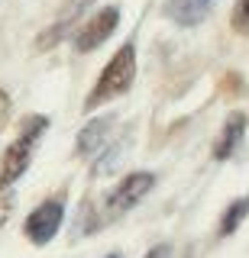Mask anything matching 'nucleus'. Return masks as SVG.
<instances>
[{
  "label": "nucleus",
  "instance_id": "f257e3e1",
  "mask_svg": "<svg viewBox=\"0 0 249 258\" xmlns=\"http://www.w3.org/2000/svg\"><path fill=\"white\" fill-rule=\"evenodd\" d=\"M133 78H136V48H133V42H126L114 58H110L107 68H104L97 87L91 91V97H87L84 107L94 110V107H101V103L114 100V97H120V94H126L130 84H133Z\"/></svg>",
  "mask_w": 249,
  "mask_h": 258
},
{
  "label": "nucleus",
  "instance_id": "f03ea898",
  "mask_svg": "<svg viewBox=\"0 0 249 258\" xmlns=\"http://www.w3.org/2000/svg\"><path fill=\"white\" fill-rule=\"evenodd\" d=\"M45 126H49V119H45V116L26 119L20 139L10 142V149H7V155H4V168H0V187H10V184L29 168V161H33V149H36V142H39V136H42Z\"/></svg>",
  "mask_w": 249,
  "mask_h": 258
},
{
  "label": "nucleus",
  "instance_id": "7ed1b4c3",
  "mask_svg": "<svg viewBox=\"0 0 249 258\" xmlns=\"http://www.w3.org/2000/svg\"><path fill=\"white\" fill-rule=\"evenodd\" d=\"M152 184H156V177H152L149 171H136L130 177H123V181L117 184V190L107 197V216L114 220V216L126 213L130 207H136L142 197L152 190Z\"/></svg>",
  "mask_w": 249,
  "mask_h": 258
},
{
  "label": "nucleus",
  "instance_id": "20e7f679",
  "mask_svg": "<svg viewBox=\"0 0 249 258\" xmlns=\"http://www.w3.org/2000/svg\"><path fill=\"white\" fill-rule=\"evenodd\" d=\"M117 23H120V10H117V7H104L101 13H94L91 20L78 29L75 48H78V52H94L97 45H104L110 36H114Z\"/></svg>",
  "mask_w": 249,
  "mask_h": 258
},
{
  "label": "nucleus",
  "instance_id": "39448f33",
  "mask_svg": "<svg viewBox=\"0 0 249 258\" xmlns=\"http://www.w3.org/2000/svg\"><path fill=\"white\" fill-rule=\"evenodd\" d=\"M62 216H65V207H62V200H45L42 207H36L33 213L26 216V236H29V242H36V245H45V242H49L55 232H59Z\"/></svg>",
  "mask_w": 249,
  "mask_h": 258
},
{
  "label": "nucleus",
  "instance_id": "423d86ee",
  "mask_svg": "<svg viewBox=\"0 0 249 258\" xmlns=\"http://www.w3.org/2000/svg\"><path fill=\"white\" fill-rule=\"evenodd\" d=\"M214 0H168L165 4V16L175 20L178 26H197L207 13H211Z\"/></svg>",
  "mask_w": 249,
  "mask_h": 258
},
{
  "label": "nucleus",
  "instance_id": "0eeeda50",
  "mask_svg": "<svg viewBox=\"0 0 249 258\" xmlns=\"http://www.w3.org/2000/svg\"><path fill=\"white\" fill-rule=\"evenodd\" d=\"M243 129H246V116L243 113H230L227 126H223L220 139H217V145H214V158H230L233 149H236L239 139H243Z\"/></svg>",
  "mask_w": 249,
  "mask_h": 258
},
{
  "label": "nucleus",
  "instance_id": "6e6552de",
  "mask_svg": "<svg viewBox=\"0 0 249 258\" xmlns=\"http://www.w3.org/2000/svg\"><path fill=\"white\" fill-rule=\"evenodd\" d=\"M107 126H110V116L94 119V123L81 133V139H78V152L84 155V152H94V149H97V142L104 139V129H107Z\"/></svg>",
  "mask_w": 249,
  "mask_h": 258
},
{
  "label": "nucleus",
  "instance_id": "1a4fd4ad",
  "mask_svg": "<svg viewBox=\"0 0 249 258\" xmlns=\"http://www.w3.org/2000/svg\"><path fill=\"white\" fill-rule=\"evenodd\" d=\"M246 213H249V197L236 200V204H230V210L223 213V220H220V236H230V232L246 220Z\"/></svg>",
  "mask_w": 249,
  "mask_h": 258
},
{
  "label": "nucleus",
  "instance_id": "9d476101",
  "mask_svg": "<svg viewBox=\"0 0 249 258\" xmlns=\"http://www.w3.org/2000/svg\"><path fill=\"white\" fill-rule=\"evenodd\" d=\"M233 29L236 32H249V0H239L233 10Z\"/></svg>",
  "mask_w": 249,
  "mask_h": 258
},
{
  "label": "nucleus",
  "instance_id": "9b49d317",
  "mask_svg": "<svg viewBox=\"0 0 249 258\" xmlns=\"http://www.w3.org/2000/svg\"><path fill=\"white\" fill-rule=\"evenodd\" d=\"M10 204H13L10 187H0V229L7 226V220H10Z\"/></svg>",
  "mask_w": 249,
  "mask_h": 258
},
{
  "label": "nucleus",
  "instance_id": "f8f14e48",
  "mask_svg": "<svg viewBox=\"0 0 249 258\" xmlns=\"http://www.w3.org/2000/svg\"><path fill=\"white\" fill-rule=\"evenodd\" d=\"M7 116H10V97L0 91V126L7 123Z\"/></svg>",
  "mask_w": 249,
  "mask_h": 258
},
{
  "label": "nucleus",
  "instance_id": "ddd939ff",
  "mask_svg": "<svg viewBox=\"0 0 249 258\" xmlns=\"http://www.w3.org/2000/svg\"><path fill=\"white\" fill-rule=\"evenodd\" d=\"M146 258H172V248H168V245H156Z\"/></svg>",
  "mask_w": 249,
  "mask_h": 258
},
{
  "label": "nucleus",
  "instance_id": "4468645a",
  "mask_svg": "<svg viewBox=\"0 0 249 258\" xmlns=\"http://www.w3.org/2000/svg\"><path fill=\"white\" fill-rule=\"evenodd\" d=\"M107 258H120V255H107Z\"/></svg>",
  "mask_w": 249,
  "mask_h": 258
}]
</instances>
